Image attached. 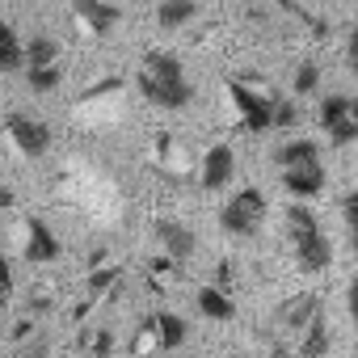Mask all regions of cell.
I'll return each instance as SVG.
<instances>
[{
	"mask_svg": "<svg viewBox=\"0 0 358 358\" xmlns=\"http://www.w3.org/2000/svg\"><path fill=\"white\" fill-rule=\"evenodd\" d=\"M139 93L156 106V110H186L194 101L190 76L182 68V59L169 51H148L143 68H139Z\"/></svg>",
	"mask_w": 358,
	"mask_h": 358,
	"instance_id": "cell-1",
	"label": "cell"
},
{
	"mask_svg": "<svg viewBox=\"0 0 358 358\" xmlns=\"http://www.w3.org/2000/svg\"><path fill=\"white\" fill-rule=\"evenodd\" d=\"M278 177H282V190L295 203H308L324 190V160H320V143L316 139H291L274 152Z\"/></svg>",
	"mask_w": 358,
	"mask_h": 358,
	"instance_id": "cell-2",
	"label": "cell"
},
{
	"mask_svg": "<svg viewBox=\"0 0 358 358\" xmlns=\"http://www.w3.org/2000/svg\"><path fill=\"white\" fill-rule=\"evenodd\" d=\"M228 97H232V106L241 110L245 131H253V135L278 131V127H295V122H299L295 97L266 93V89H253V85H245V80H232V85H228Z\"/></svg>",
	"mask_w": 358,
	"mask_h": 358,
	"instance_id": "cell-3",
	"label": "cell"
},
{
	"mask_svg": "<svg viewBox=\"0 0 358 358\" xmlns=\"http://www.w3.org/2000/svg\"><path fill=\"white\" fill-rule=\"evenodd\" d=\"M287 236H291V249H295V266L303 274H320L329 270L333 262V245L320 228V220L303 207V203H291L287 207Z\"/></svg>",
	"mask_w": 358,
	"mask_h": 358,
	"instance_id": "cell-4",
	"label": "cell"
},
{
	"mask_svg": "<svg viewBox=\"0 0 358 358\" xmlns=\"http://www.w3.org/2000/svg\"><path fill=\"white\" fill-rule=\"evenodd\" d=\"M266 211H270L266 194H262L257 186H245V190H236V194L224 203L220 228H224L228 236H257V228L266 224Z\"/></svg>",
	"mask_w": 358,
	"mask_h": 358,
	"instance_id": "cell-5",
	"label": "cell"
},
{
	"mask_svg": "<svg viewBox=\"0 0 358 358\" xmlns=\"http://www.w3.org/2000/svg\"><path fill=\"white\" fill-rule=\"evenodd\" d=\"M320 118V131L329 135V143L345 148V143H358V97L350 93H329L316 110Z\"/></svg>",
	"mask_w": 358,
	"mask_h": 358,
	"instance_id": "cell-6",
	"label": "cell"
},
{
	"mask_svg": "<svg viewBox=\"0 0 358 358\" xmlns=\"http://www.w3.org/2000/svg\"><path fill=\"white\" fill-rule=\"evenodd\" d=\"M5 131H9L13 148H17L22 156H30V160H38V156L51 152V127H47L43 118H34V114L13 110V114L5 118Z\"/></svg>",
	"mask_w": 358,
	"mask_h": 358,
	"instance_id": "cell-7",
	"label": "cell"
},
{
	"mask_svg": "<svg viewBox=\"0 0 358 358\" xmlns=\"http://www.w3.org/2000/svg\"><path fill=\"white\" fill-rule=\"evenodd\" d=\"M324 316V303L316 299V295H295V299H287L282 308H278V324L287 329V337L291 341H299L316 320Z\"/></svg>",
	"mask_w": 358,
	"mask_h": 358,
	"instance_id": "cell-8",
	"label": "cell"
},
{
	"mask_svg": "<svg viewBox=\"0 0 358 358\" xmlns=\"http://www.w3.org/2000/svg\"><path fill=\"white\" fill-rule=\"evenodd\" d=\"M156 245L164 249L169 262H186V257H194L199 236H194L190 224H182V220H156Z\"/></svg>",
	"mask_w": 358,
	"mask_h": 358,
	"instance_id": "cell-9",
	"label": "cell"
},
{
	"mask_svg": "<svg viewBox=\"0 0 358 358\" xmlns=\"http://www.w3.org/2000/svg\"><path fill=\"white\" fill-rule=\"evenodd\" d=\"M236 177V152L228 143H215L203 152V190H224Z\"/></svg>",
	"mask_w": 358,
	"mask_h": 358,
	"instance_id": "cell-10",
	"label": "cell"
},
{
	"mask_svg": "<svg viewBox=\"0 0 358 358\" xmlns=\"http://www.w3.org/2000/svg\"><path fill=\"white\" fill-rule=\"evenodd\" d=\"M26 257L38 262V266L59 257V236L47 228V220H30L26 224Z\"/></svg>",
	"mask_w": 358,
	"mask_h": 358,
	"instance_id": "cell-11",
	"label": "cell"
},
{
	"mask_svg": "<svg viewBox=\"0 0 358 358\" xmlns=\"http://www.w3.org/2000/svg\"><path fill=\"white\" fill-rule=\"evenodd\" d=\"M152 337H156V345L160 350H177V345H182L186 341V320L182 316H177V312H156V316H148V324H143Z\"/></svg>",
	"mask_w": 358,
	"mask_h": 358,
	"instance_id": "cell-12",
	"label": "cell"
},
{
	"mask_svg": "<svg viewBox=\"0 0 358 358\" xmlns=\"http://www.w3.org/2000/svg\"><path fill=\"white\" fill-rule=\"evenodd\" d=\"M194 303H199V312H203L207 320H220V324H224V320H236V299H232L224 287H203Z\"/></svg>",
	"mask_w": 358,
	"mask_h": 358,
	"instance_id": "cell-13",
	"label": "cell"
},
{
	"mask_svg": "<svg viewBox=\"0 0 358 358\" xmlns=\"http://www.w3.org/2000/svg\"><path fill=\"white\" fill-rule=\"evenodd\" d=\"M76 17L93 30V34H110L118 22V9L106 5V0H76Z\"/></svg>",
	"mask_w": 358,
	"mask_h": 358,
	"instance_id": "cell-14",
	"label": "cell"
},
{
	"mask_svg": "<svg viewBox=\"0 0 358 358\" xmlns=\"http://www.w3.org/2000/svg\"><path fill=\"white\" fill-rule=\"evenodd\" d=\"M34 68H64V59H59V43H55V38L34 34V38L26 43V72H34Z\"/></svg>",
	"mask_w": 358,
	"mask_h": 358,
	"instance_id": "cell-15",
	"label": "cell"
},
{
	"mask_svg": "<svg viewBox=\"0 0 358 358\" xmlns=\"http://www.w3.org/2000/svg\"><path fill=\"white\" fill-rule=\"evenodd\" d=\"M26 68V43L9 22H0V72H22Z\"/></svg>",
	"mask_w": 358,
	"mask_h": 358,
	"instance_id": "cell-16",
	"label": "cell"
},
{
	"mask_svg": "<svg viewBox=\"0 0 358 358\" xmlns=\"http://www.w3.org/2000/svg\"><path fill=\"white\" fill-rule=\"evenodd\" d=\"M194 13H199V0H160L156 22L160 30H182L186 22H194Z\"/></svg>",
	"mask_w": 358,
	"mask_h": 358,
	"instance_id": "cell-17",
	"label": "cell"
},
{
	"mask_svg": "<svg viewBox=\"0 0 358 358\" xmlns=\"http://www.w3.org/2000/svg\"><path fill=\"white\" fill-rule=\"evenodd\" d=\"M316 89H320V68H316V64L308 59V64H299V68H295V80H291V93H295V97H312Z\"/></svg>",
	"mask_w": 358,
	"mask_h": 358,
	"instance_id": "cell-18",
	"label": "cell"
},
{
	"mask_svg": "<svg viewBox=\"0 0 358 358\" xmlns=\"http://www.w3.org/2000/svg\"><path fill=\"white\" fill-rule=\"evenodd\" d=\"M26 80L34 93H55L64 85V68H34V72H26Z\"/></svg>",
	"mask_w": 358,
	"mask_h": 358,
	"instance_id": "cell-19",
	"label": "cell"
},
{
	"mask_svg": "<svg viewBox=\"0 0 358 358\" xmlns=\"http://www.w3.org/2000/svg\"><path fill=\"white\" fill-rule=\"evenodd\" d=\"M9 291H13V270H9L5 257H0V308L9 303Z\"/></svg>",
	"mask_w": 358,
	"mask_h": 358,
	"instance_id": "cell-20",
	"label": "cell"
},
{
	"mask_svg": "<svg viewBox=\"0 0 358 358\" xmlns=\"http://www.w3.org/2000/svg\"><path fill=\"white\" fill-rule=\"evenodd\" d=\"M345 220H350V241H354V249H358V194L345 199Z\"/></svg>",
	"mask_w": 358,
	"mask_h": 358,
	"instance_id": "cell-21",
	"label": "cell"
},
{
	"mask_svg": "<svg viewBox=\"0 0 358 358\" xmlns=\"http://www.w3.org/2000/svg\"><path fill=\"white\" fill-rule=\"evenodd\" d=\"M345 303H350V320H354V333H358V274L350 278V291H345Z\"/></svg>",
	"mask_w": 358,
	"mask_h": 358,
	"instance_id": "cell-22",
	"label": "cell"
},
{
	"mask_svg": "<svg viewBox=\"0 0 358 358\" xmlns=\"http://www.w3.org/2000/svg\"><path fill=\"white\" fill-rule=\"evenodd\" d=\"M350 68H354V76H358V55H350Z\"/></svg>",
	"mask_w": 358,
	"mask_h": 358,
	"instance_id": "cell-23",
	"label": "cell"
}]
</instances>
